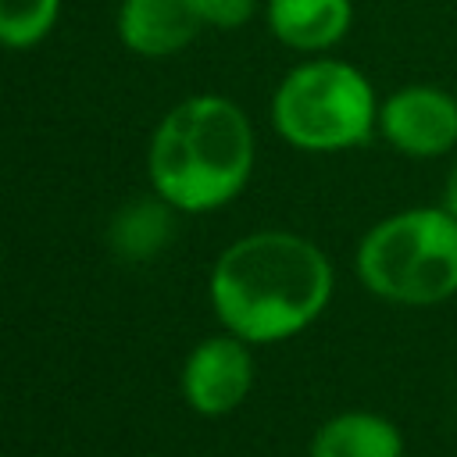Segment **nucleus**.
Wrapping results in <instances>:
<instances>
[{
	"label": "nucleus",
	"mask_w": 457,
	"mask_h": 457,
	"mask_svg": "<svg viewBox=\"0 0 457 457\" xmlns=\"http://www.w3.org/2000/svg\"><path fill=\"white\" fill-rule=\"evenodd\" d=\"M328 296V257L293 232H253L232 243L211 275L218 318L246 343L296 336L325 311Z\"/></svg>",
	"instance_id": "f257e3e1"
},
{
	"label": "nucleus",
	"mask_w": 457,
	"mask_h": 457,
	"mask_svg": "<svg viewBox=\"0 0 457 457\" xmlns=\"http://www.w3.org/2000/svg\"><path fill=\"white\" fill-rule=\"evenodd\" d=\"M253 168L246 114L221 96L179 104L150 143V179L171 207L211 211L232 200Z\"/></svg>",
	"instance_id": "f03ea898"
},
{
	"label": "nucleus",
	"mask_w": 457,
	"mask_h": 457,
	"mask_svg": "<svg viewBox=\"0 0 457 457\" xmlns=\"http://www.w3.org/2000/svg\"><path fill=\"white\" fill-rule=\"evenodd\" d=\"M357 275L368 293L400 307L450 300L457 293V218L439 204L375 221L357 246Z\"/></svg>",
	"instance_id": "7ed1b4c3"
},
{
	"label": "nucleus",
	"mask_w": 457,
	"mask_h": 457,
	"mask_svg": "<svg viewBox=\"0 0 457 457\" xmlns=\"http://www.w3.org/2000/svg\"><path fill=\"white\" fill-rule=\"evenodd\" d=\"M275 129L286 143L314 154L350 150L378 129L371 82L346 61H307L293 68L271 100Z\"/></svg>",
	"instance_id": "20e7f679"
},
{
	"label": "nucleus",
	"mask_w": 457,
	"mask_h": 457,
	"mask_svg": "<svg viewBox=\"0 0 457 457\" xmlns=\"http://www.w3.org/2000/svg\"><path fill=\"white\" fill-rule=\"evenodd\" d=\"M378 132L407 157H443L457 146V96L432 82L400 86L378 104Z\"/></svg>",
	"instance_id": "39448f33"
},
{
	"label": "nucleus",
	"mask_w": 457,
	"mask_h": 457,
	"mask_svg": "<svg viewBox=\"0 0 457 457\" xmlns=\"http://www.w3.org/2000/svg\"><path fill=\"white\" fill-rule=\"evenodd\" d=\"M253 382V361L239 336H214L200 343L186 361V400L200 414H225L232 411Z\"/></svg>",
	"instance_id": "423d86ee"
},
{
	"label": "nucleus",
	"mask_w": 457,
	"mask_h": 457,
	"mask_svg": "<svg viewBox=\"0 0 457 457\" xmlns=\"http://www.w3.org/2000/svg\"><path fill=\"white\" fill-rule=\"evenodd\" d=\"M200 11L193 0H125L118 14V29L129 50L143 57H164L182 50L196 29Z\"/></svg>",
	"instance_id": "0eeeda50"
},
{
	"label": "nucleus",
	"mask_w": 457,
	"mask_h": 457,
	"mask_svg": "<svg viewBox=\"0 0 457 457\" xmlns=\"http://www.w3.org/2000/svg\"><path fill=\"white\" fill-rule=\"evenodd\" d=\"M353 21L350 0H268L271 32L293 50H328Z\"/></svg>",
	"instance_id": "6e6552de"
},
{
	"label": "nucleus",
	"mask_w": 457,
	"mask_h": 457,
	"mask_svg": "<svg viewBox=\"0 0 457 457\" xmlns=\"http://www.w3.org/2000/svg\"><path fill=\"white\" fill-rule=\"evenodd\" d=\"M311 457H403V436L382 414L343 411L314 432Z\"/></svg>",
	"instance_id": "1a4fd4ad"
},
{
	"label": "nucleus",
	"mask_w": 457,
	"mask_h": 457,
	"mask_svg": "<svg viewBox=\"0 0 457 457\" xmlns=\"http://www.w3.org/2000/svg\"><path fill=\"white\" fill-rule=\"evenodd\" d=\"M171 236V218L161 200H132L111 221V246L125 261L154 257Z\"/></svg>",
	"instance_id": "9d476101"
},
{
	"label": "nucleus",
	"mask_w": 457,
	"mask_h": 457,
	"mask_svg": "<svg viewBox=\"0 0 457 457\" xmlns=\"http://www.w3.org/2000/svg\"><path fill=\"white\" fill-rule=\"evenodd\" d=\"M61 0H0V43L7 46H32L39 43L54 18Z\"/></svg>",
	"instance_id": "9b49d317"
},
{
	"label": "nucleus",
	"mask_w": 457,
	"mask_h": 457,
	"mask_svg": "<svg viewBox=\"0 0 457 457\" xmlns=\"http://www.w3.org/2000/svg\"><path fill=\"white\" fill-rule=\"evenodd\" d=\"M200 18L218 25V29H239L243 21H250L257 0H193Z\"/></svg>",
	"instance_id": "f8f14e48"
},
{
	"label": "nucleus",
	"mask_w": 457,
	"mask_h": 457,
	"mask_svg": "<svg viewBox=\"0 0 457 457\" xmlns=\"http://www.w3.org/2000/svg\"><path fill=\"white\" fill-rule=\"evenodd\" d=\"M443 207L457 218V161H453V168L446 171V182H443Z\"/></svg>",
	"instance_id": "ddd939ff"
}]
</instances>
